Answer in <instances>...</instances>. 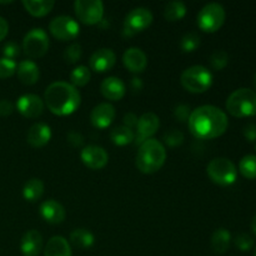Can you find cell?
<instances>
[{
	"label": "cell",
	"mask_w": 256,
	"mask_h": 256,
	"mask_svg": "<svg viewBox=\"0 0 256 256\" xmlns=\"http://www.w3.org/2000/svg\"><path fill=\"white\" fill-rule=\"evenodd\" d=\"M189 130L196 139L210 140L219 138L226 132L229 120L220 108L214 105H202L190 114Z\"/></svg>",
	"instance_id": "cell-1"
},
{
	"label": "cell",
	"mask_w": 256,
	"mask_h": 256,
	"mask_svg": "<svg viewBox=\"0 0 256 256\" xmlns=\"http://www.w3.org/2000/svg\"><path fill=\"white\" fill-rule=\"evenodd\" d=\"M44 102L52 114L66 116L76 112L80 106L82 95L79 90L70 82H52L45 90Z\"/></svg>",
	"instance_id": "cell-2"
},
{
	"label": "cell",
	"mask_w": 256,
	"mask_h": 256,
	"mask_svg": "<svg viewBox=\"0 0 256 256\" xmlns=\"http://www.w3.org/2000/svg\"><path fill=\"white\" fill-rule=\"evenodd\" d=\"M165 160L166 150L162 142L156 139H149L139 145L135 164L142 174H154L162 169Z\"/></svg>",
	"instance_id": "cell-3"
},
{
	"label": "cell",
	"mask_w": 256,
	"mask_h": 256,
	"mask_svg": "<svg viewBox=\"0 0 256 256\" xmlns=\"http://www.w3.org/2000/svg\"><path fill=\"white\" fill-rule=\"evenodd\" d=\"M226 110L235 118H248L256 115V92L240 88L229 95Z\"/></svg>",
	"instance_id": "cell-4"
},
{
	"label": "cell",
	"mask_w": 256,
	"mask_h": 256,
	"mask_svg": "<svg viewBox=\"0 0 256 256\" xmlns=\"http://www.w3.org/2000/svg\"><path fill=\"white\" fill-rule=\"evenodd\" d=\"M182 88L192 94H202L212 85V74L202 65H192L182 72L180 76Z\"/></svg>",
	"instance_id": "cell-5"
},
{
	"label": "cell",
	"mask_w": 256,
	"mask_h": 256,
	"mask_svg": "<svg viewBox=\"0 0 256 256\" xmlns=\"http://www.w3.org/2000/svg\"><path fill=\"white\" fill-rule=\"evenodd\" d=\"M208 176L220 186H229L236 182L238 170L234 162L226 158H215L206 166Z\"/></svg>",
	"instance_id": "cell-6"
},
{
	"label": "cell",
	"mask_w": 256,
	"mask_h": 256,
	"mask_svg": "<svg viewBox=\"0 0 256 256\" xmlns=\"http://www.w3.org/2000/svg\"><path fill=\"white\" fill-rule=\"evenodd\" d=\"M226 12L219 2H209L199 12L196 18L198 26L205 32H215L224 25Z\"/></svg>",
	"instance_id": "cell-7"
},
{
	"label": "cell",
	"mask_w": 256,
	"mask_h": 256,
	"mask_svg": "<svg viewBox=\"0 0 256 256\" xmlns=\"http://www.w3.org/2000/svg\"><path fill=\"white\" fill-rule=\"evenodd\" d=\"M49 36L42 28H34L25 34L22 39V50L32 59H38L46 54L49 50Z\"/></svg>",
	"instance_id": "cell-8"
},
{
	"label": "cell",
	"mask_w": 256,
	"mask_h": 256,
	"mask_svg": "<svg viewBox=\"0 0 256 256\" xmlns=\"http://www.w3.org/2000/svg\"><path fill=\"white\" fill-rule=\"evenodd\" d=\"M49 32L55 39L60 42H69V40H74L79 35L80 25L74 18L60 15L50 22Z\"/></svg>",
	"instance_id": "cell-9"
},
{
	"label": "cell",
	"mask_w": 256,
	"mask_h": 256,
	"mask_svg": "<svg viewBox=\"0 0 256 256\" xmlns=\"http://www.w3.org/2000/svg\"><path fill=\"white\" fill-rule=\"evenodd\" d=\"M74 12L78 19L86 25H95L104 16V4L100 0H76Z\"/></svg>",
	"instance_id": "cell-10"
},
{
	"label": "cell",
	"mask_w": 256,
	"mask_h": 256,
	"mask_svg": "<svg viewBox=\"0 0 256 256\" xmlns=\"http://www.w3.org/2000/svg\"><path fill=\"white\" fill-rule=\"evenodd\" d=\"M152 14L146 8H135L128 12L124 22V34L132 36L134 34L144 32L152 25Z\"/></svg>",
	"instance_id": "cell-11"
},
{
	"label": "cell",
	"mask_w": 256,
	"mask_h": 256,
	"mask_svg": "<svg viewBox=\"0 0 256 256\" xmlns=\"http://www.w3.org/2000/svg\"><path fill=\"white\" fill-rule=\"evenodd\" d=\"M80 158L85 166L92 170L102 169L106 166L108 162H109L108 152H105L104 148L98 146V145H88V146L82 148Z\"/></svg>",
	"instance_id": "cell-12"
},
{
	"label": "cell",
	"mask_w": 256,
	"mask_h": 256,
	"mask_svg": "<svg viewBox=\"0 0 256 256\" xmlns=\"http://www.w3.org/2000/svg\"><path fill=\"white\" fill-rule=\"evenodd\" d=\"M160 126V120L159 116L154 112H149L142 114L139 118L136 124V144H142L145 140L152 139V135L158 132Z\"/></svg>",
	"instance_id": "cell-13"
},
{
	"label": "cell",
	"mask_w": 256,
	"mask_h": 256,
	"mask_svg": "<svg viewBox=\"0 0 256 256\" xmlns=\"http://www.w3.org/2000/svg\"><path fill=\"white\" fill-rule=\"evenodd\" d=\"M16 109L22 116L34 119L44 112V100L35 94H24L18 99Z\"/></svg>",
	"instance_id": "cell-14"
},
{
	"label": "cell",
	"mask_w": 256,
	"mask_h": 256,
	"mask_svg": "<svg viewBox=\"0 0 256 256\" xmlns=\"http://www.w3.org/2000/svg\"><path fill=\"white\" fill-rule=\"evenodd\" d=\"M115 62H116V55L112 49H108V48L98 49L96 52H92L89 60L90 68L96 72H109L114 68Z\"/></svg>",
	"instance_id": "cell-15"
},
{
	"label": "cell",
	"mask_w": 256,
	"mask_h": 256,
	"mask_svg": "<svg viewBox=\"0 0 256 256\" xmlns=\"http://www.w3.org/2000/svg\"><path fill=\"white\" fill-rule=\"evenodd\" d=\"M115 108L109 102L96 105L90 112V122L96 129H106L115 119Z\"/></svg>",
	"instance_id": "cell-16"
},
{
	"label": "cell",
	"mask_w": 256,
	"mask_h": 256,
	"mask_svg": "<svg viewBox=\"0 0 256 256\" xmlns=\"http://www.w3.org/2000/svg\"><path fill=\"white\" fill-rule=\"evenodd\" d=\"M100 92L105 99L112 100V102H119L124 98L125 92H126V86L120 78L109 76L102 80V85H100Z\"/></svg>",
	"instance_id": "cell-17"
},
{
	"label": "cell",
	"mask_w": 256,
	"mask_h": 256,
	"mask_svg": "<svg viewBox=\"0 0 256 256\" xmlns=\"http://www.w3.org/2000/svg\"><path fill=\"white\" fill-rule=\"evenodd\" d=\"M125 68L132 72H142L148 66V56L139 48H129L122 55Z\"/></svg>",
	"instance_id": "cell-18"
},
{
	"label": "cell",
	"mask_w": 256,
	"mask_h": 256,
	"mask_svg": "<svg viewBox=\"0 0 256 256\" xmlns=\"http://www.w3.org/2000/svg\"><path fill=\"white\" fill-rule=\"evenodd\" d=\"M40 215H42L45 222H50V224H60L65 220L66 212H65V208L59 202L54 199H49L45 200L40 205Z\"/></svg>",
	"instance_id": "cell-19"
},
{
	"label": "cell",
	"mask_w": 256,
	"mask_h": 256,
	"mask_svg": "<svg viewBox=\"0 0 256 256\" xmlns=\"http://www.w3.org/2000/svg\"><path fill=\"white\" fill-rule=\"evenodd\" d=\"M52 139V129L44 122H35L28 132V144L32 148H42Z\"/></svg>",
	"instance_id": "cell-20"
},
{
	"label": "cell",
	"mask_w": 256,
	"mask_h": 256,
	"mask_svg": "<svg viewBox=\"0 0 256 256\" xmlns=\"http://www.w3.org/2000/svg\"><path fill=\"white\" fill-rule=\"evenodd\" d=\"M42 249V236L38 230L25 232L20 242V250L24 256H38Z\"/></svg>",
	"instance_id": "cell-21"
},
{
	"label": "cell",
	"mask_w": 256,
	"mask_h": 256,
	"mask_svg": "<svg viewBox=\"0 0 256 256\" xmlns=\"http://www.w3.org/2000/svg\"><path fill=\"white\" fill-rule=\"evenodd\" d=\"M16 74L22 84L34 85L39 80L40 70L32 60H22L18 64Z\"/></svg>",
	"instance_id": "cell-22"
},
{
	"label": "cell",
	"mask_w": 256,
	"mask_h": 256,
	"mask_svg": "<svg viewBox=\"0 0 256 256\" xmlns=\"http://www.w3.org/2000/svg\"><path fill=\"white\" fill-rule=\"evenodd\" d=\"M44 256H72L70 242L62 236H52L45 245Z\"/></svg>",
	"instance_id": "cell-23"
},
{
	"label": "cell",
	"mask_w": 256,
	"mask_h": 256,
	"mask_svg": "<svg viewBox=\"0 0 256 256\" xmlns=\"http://www.w3.org/2000/svg\"><path fill=\"white\" fill-rule=\"evenodd\" d=\"M22 6L32 16L42 18L49 14L55 6V2L52 0H24Z\"/></svg>",
	"instance_id": "cell-24"
},
{
	"label": "cell",
	"mask_w": 256,
	"mask_h": 256,
	"mask_svg": "<svg viewBox=\"0 0 256 256\" xmlns=\"http://www.w3.org/2000/svg\"><path fill=\"white\" fill-rule=\"evenodd\" d=\"M232 244V235L229 230L220 228L215 230L212 236V248L215 254H225Z\"/></svg>",
	"instance_id": "cell-25"
},
{
	"label": "cell",
	"mask_w": 256,
	"mask_h": 256,
	"mask_svg": "<svg viewBox=\"0 0 256 256\" xmlns=\"http://www.w3.org/2000/svg\"><path fill=\"white\" fill-rule=\"evenodd\" d=\"M44 194V182L38 178H32L22 188V196L26 202H35Z\"/></svg>",
	"instance_id": "cell-26"
},
{
	"label": "cell",
	"mask_w": 256,
	"mask_h": 256,
	"mask_svg": "<svg viewBox=\"0 0 256 256\" xmlns=\"http://www.w3.org/2000/svg\"><path fill=\"white\" fill-rule=\"evenodd\" d=\"M70 242L75 248H79V249H89V248L94 245L95 238L90 230L79 228V229H75L72 232V234H70Z\"/></svg>",
	"instance_id": "cell-27"
},
{
	"label": "cell",
	"mask_w": 256,
	"mask_h": 256,
	"mask_svg": "<svg viewBox=\"0 0 256 256\" xmlns=\"http://www.w3.org/2000/svg\"><path fill=\"white\" fill-rule=\"evenodd\" d=\"M110 139L118 146H125L130 142H135V134L132 129L120 125V126L114 128L110 132Z\"/></svg>",
	"instance_id": "cell-28"
},
{
	"label": "cell",
	"mask_w": 256,
	"mask_h": 256,
	"mask_svg": "<svg viewBox=\"0 0 256 256\" xmlns=\"http://www.w3.org/2000/svg\"><path fill=\"white\" fill-rule=\"evenodd\" d=\"M186 15V5L179 0H174L165 5L164 18L168 22H179Z\"/></svg>",
	"instance_id": "cell-29"
},
{
	"label": "cell",
	"mask_w": 256,
	"mask_h": 256,
	"mask_svg": "<svg viewBox=\"0 0 256 256\" xmlns=\"http://www.w3.org/2000/svg\"><path fill=\"white\" fill-rule=\"evenodd\" d=\"M90 78H92V72H90L89 68L85 66V65H79V66L74 68L70 72L72 85H74L75 88L85 86L90 82Z\"/></svg>",
	"instance_id": "cell-30"
},
{
	"label": "cell",
	"mask_w": 256,
	"mask_h": 256,
	"mask_svg": "<svg viewBox=\"0 0 256 256\" xmlns=\"http://www.w3.org/2000/svg\"><path fill=\"white\" fill-rule=\"evenodd\" d=\"M239 170L242 175L246 179H256V156L255 155H245L239 162Z\"/></svg>",
	"instance_id": "cell-31"
},
{
	"label": "cell",
	"mask_w": 256,
	"mask_h": 256,
	"mask_svg": "<svg viewBox=\"0 0 256 256\" xmlns=\"http://www.w3.org/2000/svg\"><path fill=\"white\" fill-rule=\"evenodd\" d=\"M200 45V36L195 32H188L182 36L180 42V48L184 52H192L199 48Z\"/></svg>",
	"instance_id": "cell-32"
},
{
	"label": "cell",
	"mask_w": 256,
	"mask_h": 256,
	"mask_svg": "<svg viewBox=\"0 0 256 256\" xmlns=\"http://www.w3.org/2000/svg\"><path fill=\"white\" fill-rule=\"evenodd\" d=\"M229 62V54L225 50H215L210 56V65L214 70H222Z\"/></svg>",
	"instance_id": "cell-33"
},
{
	"label": "cell",
	"mask_w": 256,
	"mask_h": 256,
	"mask_svg": "<svg viewBox=\"0 0 256 256\" xmlns=\"http://www.w3.org/2000/svg\"><path fill=\"white\" fill-rule=\"evenodd\" d=\"M82 54V45L78 44V42H74V44L69 45V46L65 49L64 52V60L66 64H75L80 60Z\"/></svg>",
	"instance_id": "cell-34"
},
{
	"label": "cell",
	"mask_w": 256,
	"mask_h": 256,
	"mask_svg": "<svg viewBox=\"0 0 256 256\" xmlns=\"http://www.w3.org/2000/svg\"><path fill=\"white\" fill-rule=\"evenodd\" d=\"M16 62L15 60L0 58V79H8L16 72Z\"/></svg>",
	"instance_id": "cell-35"
},
{
	"label": "cell",
	"mask_w": 256,
	"mask_h": 256,
	"mask_svg": "<svg viewBox=\"0 0 256 256\" xmlns=\"http://www.w3.org/2000/svg\"><path fill=\"white\" fill-rule=\"evenodd\" d=\"M234 244L240 252H249L254 246V240H252V238L249 234L242 232V234H238L235 236Z\"/></svg>",
	"instance_id": "cell-36"
},
{
	"label": "cell",
	"mask_w": 256,
	"mask_h": 256,
	"mask_svg": "<svg viewBox=\"0 0 256 256\" xmlns=\"http://www.w3.org/2000/svg\"><path fill=\"white\" fill-rule=\"evenodd\" d=\"M164 142L165 144L172 148L179 146V145H182L184 142V134L182 132H179V130L172 129L164 134Z\"/></svg>",
	"instance_id": "cell-37"
},
{
	"label": "cell",
	"mask_w": 256,
	"mask_h": 256,
	"mask_svg": "<svg viewBox=\"0 0 256 256\" xmlns=\"http://www.w3.org/2000/svg\"><path fill=\"white\" fill-rule=\"evenodd\" d=\"M2 58H6V59L14 60L16 59L20 55V46L15 42H9L4 45L2 48Z\"/></svg>",
	"instance_id": "cell-38"
},
{
	"label": "cell",
	"mask_w": 256,
	"mask_h": 256,
	"mask_svg": "<svg viewBox=\"0 0 256 256\" xmlns=\"http://www.w3.org/2000/svg\"><path fill=\"white\" fill-rule=\"evenodd\" d=\"M190 114H192V112H190L189 105L179 104L178 106H175L174 116L176 118V119L179 120L180 122H188V120H189V118H190Z\"/></svg>",
	"instance_id": "cell-39"
},
{
	"label": "cell",
	"mask_w": 256,
	"mask_h": 256,
	"mask_svg": "<svg viewBox=\"0 0 256 256\" xmlns=\"http://www.w3.org/2000/svg\"><path fill=\"white\" fill-rule=\"evenodd\" d=\"M68 142L72 148H80L82 145V142H84V138H82V135L80 132H70L68 134Z\"/></svg>",
	"instance_id": "cell-40"
},
{
	"label": "cell",
	"mask_w": 256,
	"mask_h": 256,
	"mask_svg": "<svg viewBox=\"0 0 256 256\" xmlns=\"http://www.w3.org/2000/svg\"><path fill=\"white\" fill-rule=\"evenodd\" d=\"M242 134H244L245 139L249 142H254L256 140V125L254 122H249V124L245 125L244 130H242Z\"/></svg>",
	"instance_id": "cell-41"
},
{
	"label": "cell",
	"mask_w": 256,
	"mask_h": 256,
	"mask_svg": "<svg viewBox=\"0 0 256 256\" xmlns=\"http://www.w3.org/2000/svg\"><path fill=\"white\" fill-rule=\"evenodd\" d=\"M12 110H14V105L10 100H0V116H8L12 114Z\"/></svg>",
	"instance_id": "cell-42"
},
{
	"label": "cell",
	"mask_w": 256,
	"mask_h": 256,
	"mask_svg": "<svg viewBox=\"0 0 256 256\" xmlns=\"http://www.w3.org/2000/svg\"><path fill=\"white\" fill-rule=\"evenodd\" d=\"M138 120H139V118H138L136 115L132 114V112H128V114H125L122 122H124V126L129 128V129L132 130V128H136Z\"/></svg>",
	"instance_id": "cell-43"
},
{
	"label": "cell",
	"mask_w": 256,
	"mask_h": 256,
	"mask_svg": "<svg viewBox=\"0 0 256 256\" xmlns=\"http://www.w3.org/2000/svg\"><path fill=\"white\" fill-rule=\"evenodd\" d=\"M8 32H9V24L4 18L0 16V42L6 38Z\"/></svg>",
	"instance_id": "cell-44"
},
{
	"label": "cell",
	"mask_w": 256,
	"mask_h": 256,
	"mask_svg": "<svg viewBox=\"0 0 256 256\" xmlns=\"http://www.w3.org/2000/svg\"><path fill=\"white\" fill-rule=\"evenodd\" d=\"M130 85H132V89L134 90V92H140V90L142 89V82L139 78H132Z\"/></svg>",
	"instance_id": "cell-45"
},
{
	"label": "cell",
	"mask_w": 256,
	"mask_h": 256,
	"mask_svg": "<svg viewBox=\"0 0 256 256\" xmlns=\"http://www.w3.org/2000/svg\"><path fill=\"white\" fill-rule=\"evenodd\" d=\"M250 226H252V232H254V234L256 235V215H255L254 218H252V225H250Z\"/></svg>",
	"instance_id": "cell-46"
},
{
	"label": "cell",
	"mask_w": 256,
	"mask_h": 256,
	"mask_svg": "<svg viewBox=\"0 0 256 256\" xmlns=\"http://www.w3.org/2000/svg\"><path fill=\"white\" fill-rule=\"evenodd\" d=\"M254 82H255V89H256V74H255V78H254Z\"/></svg>",
	"instance_id": "cell-47"
},
{
	"label": "cell",
	"mask_w": 256,
	"mask_h": 256,
	"mask_svg": "<svg viewBox=\"0 0 256 256\" xmlns=\"http://www.w3.org/2000/svg\"><path fill=\"white\" fill-rule=\"evenodd\" d=\"M254 256H256V248H255V252H254Z\"/></svg>",
	"instance_id": "cell-48"
}]
</instances>
